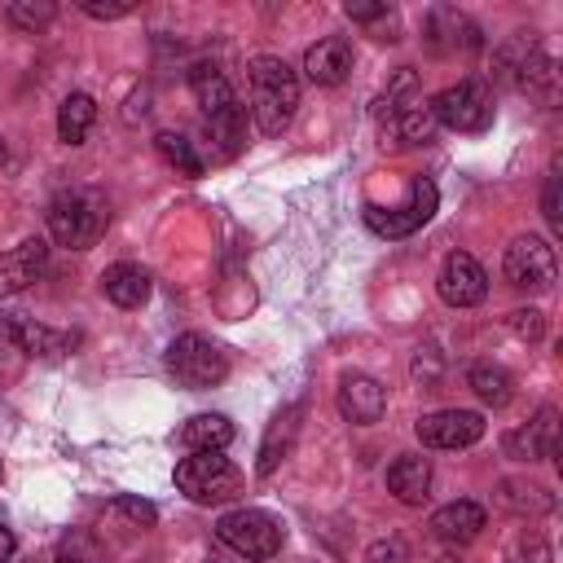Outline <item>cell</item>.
Instances as JSON below:
<instances>
[{
	"mask_svg": "<svg viewBox=\"0 0 563 563\" xmlns=\"http://www.w3.org/2000/svg\"><path fill=\"white\" fill-rule=\"evenodd\" d=\"M427 488H431V462L418 457V453H400L391 466H387V493L405 506H422L427 501Z\"/></svg>",
	"mask_w": 563,
	"mask_h": 563,
	"instance_id": "19",
	"label": "cell"
},
{
	"mask_svg": "<svg viewBox=\"0 0 563 563\" xmlns=\"http://www.w3.org/2000/svg\"><path fill=\"white\" fill-rule=\"evenodd\" d=\"M79 9H84L88 18H101V22H110V18H128L136 4H92V0H84Z\"/></svg>",
	"mask_w": 563,
	"mask_h": 563,
	"instance_id": "34",
	"label": "cell"
},
{
	"mask_svg": "<svg viewBox=\"0 0 563 563\" xmlns=\"http://www.w3.org/2000/svg\"><path fill=\"white\" fill-rule=\"evenodd\" d=\"M4 154H9V150H4V141H0V163H4Z\"/></svg>",
	"mask_w": 563,
	"mask_h": 563,
	"instance_id": "37",
	"label": "cell"
},
{
	"mask_svg": "<svg viewBox=\"0 0 563 563\" xmlns=\"http://www.w3.org/2000/svg\"><path fill=\"white\" fill-rule=\"evenodd\" d=\"M4 18H9L13 26H22V31H40V26L53 18V4H48V0H40V4H31V0H13V4L4 9Z\"/></svg>",
	"mask_w": 563,
	"mask_h": 563,
	"instance_id": "29",
	"label": "cell"
},
{
	"mask_svg": "<svg viewBox=\"0 0 563 563\" xmlns=\"http://www.w3.org/2000/svg\"><path fill=\"white\" fill-rule=\"evenodd\" d=\"M506 563H550V545H545L541 537H523V541L506 554Z\"/></svg>",
	"mask_w": 563,
	"mask_h": 563,
	"instance_id": "31",
	"label": "cell"
},
{
	"mask_svg": "<svg viewBox=\"0 0 563 563\" xmlns=\"http://www.w3.org/2000/svg\"><path fill=\"white\" fill-rule=\"evenodd\" d=\"M471 391H475L484 405L501 409V405L515 396V378H510L501 365H475V369H471Z\"/></svg>",
	"mask_w": 563,
	"mask_h": 563,
	"instance_id": "25",
	"label": "cell"
},
{
	"mask_svg": "<svg viewBox=\"0 0 563 563\" xmlns=\"http://www.w3.org/2000/svg\"><path fill=\"white\" fill-rule=\"evenodd\" d=\"M154 145H158V154H163L176 172H185V176H202V158H198V150H194L189 136H180V132H158Z\"/></svg>",
	"mask_w": 563,
	"mask_h": 563,
	"instance_id": "27",
	"label": "cell"
},
{
	"mask_svg": "<svg viewBox=\"0 0 563 563\" xmlns=\"http://www.w3.org/2000/svg\"><path fill=\"white\" fill-rule=\"evenodd\" d=\"M352 62H356L352 40H347V35H325V40L308 44V53H303V75H308L317 88H334V84H343V79L352 75Z\"/></svg>",
	"mask_w": 563,
	"mask_h": 563,
	"instance_id": "14",
	"label": "cell"
},
{
	"mask_svg": "<svg viewBox=\"0 0 563 563\" xmlns=\"http://www.w3.org/2000/svg\"><path fill=\"white\" fill-rule=\"evenodd\" d=\"M189 92H194L198 110L207 114V123L238 106V97H233V88H229L224 70H220V66H211V62H198V66L189 70Z\"/></svg>",
	"mask_w": 563,
	"mask_h": 563,
	"instance_id": "18",
	"label": "cell"
},
{
	"mask_svg": "<svg viewBox=\"0 0 563 563\" xmlns=\"http://www.w3.org/2000/svg\"><path fill=\"white\" fill-rule=\"evenodd\" d=\"M484 523H488V515H484V506L479 501H449V506H440L435 515H431V537L435 541H444V545H466V541H475L479 532H484Z\"/></svg>",
	"mask_w": 563,
	"mask_h": 563,
	"instance_id": "17",
	"label": "cell"
},
{
	"mask_svg": "<svg viewBox=\"0 0 563 563\" xmlns=\"http://www.w3.org/2000/svg\"><path fill=\"white\" fill-rule=\"evenodd\" d=\"M435 290H440V299H444L449 308H475V303L488 295V277H484V268H479L475 255L449 251V255H444V268H440V277H435Z\"/></svg>",
	"mask_w": 563,
	"mask_h": 563,
	"instance_id": "12",
	"label": "cell"
},
{
	"mask_svg": "<svg viewBox=\"0 0 563 563\" xmlns=\"http://www.w3.org/2000/svg\"><path fill=\"white\" fill-rule=\"evenodd\" d=\"M48 268V242L44 238H26L18 246H9L0 255V299L26 290L31 282H40V273Z\"/></svg>",
	"mask_w": 563,
	"mask_h": 563,
	"instance_id": "15",
	"label": "cell"
},
{
	"mask_svg": "<svg viewBox=\"0 0 563 563\" xmlns=\"http://www.w3.org/2000/svg\"><path fill=\"white\" fill-rule=\"evenodd\" d=\"M493 79L515 88V92H528L537 97L541 106H554L559 101V70H554V57L528 35V31H515L497 53H493Z\"/></svg>",
	"mask_w": 563,
	"mask_h": 563,
	"instance_id": "2",
	"label": "cell"
},
{
	"mask_svg": "<svg viewBox=\"0 0 563 563\" xmlns=\"http://www.w3.org/2000/svg\"><path fill=\"white\" fill-rule=\"evenodd\" d=\"M0 347L53 361V356H70L79 347V334L75 330H48L31 317H0Z\"/></svg>",
	"mask_w": 563,
	"mask_h": 563,
	"instance_id": "10",
	"label": "cell"
},
{
	"mask_svg": "<svg viewBox=\"0 0 563 563\" xmlns=\"http://www.w3.org/2000/svg\"><path fill=\"white\" fill-rule=\"evenodd\" d=\"M431 114L440 128L453 132H484L493 123V88L479 75H466L457 84H449L440 97H431Z\"/></svg>",
	"mask_w": 563,
	"mask_h": 563,
	"instance_id": "7",
	"label": "cell"
},
{
	"mask_svg": "<svg viewBox=\"0 0 563 563\" xmlns=\"http://www.w3.org/2000/svg\"><path fill=\"white\" fill-rule=\"evenodd\" d=\"M246 101H251V119L260 123L264 136H282L299 110V79L295 70L273 57L260 53L246 62Z\"/></svg>",
	"mask_w": 563,
	"mask_h": 563,
	"instance_id": "1",
	"label": "cell"
},
{
	"mask_svg": "<svg viewBox=\"0 0 563 563\" xmlns=\"http://www.w3.org/2000/svg\"><path fill=\"white\" fill-rule=\"evenodd\" d=\"M176 440H180L189 453H207V449L224 453V449L233 444V422H229L224 413H194V418L176 431Z\"/></svg>",
	"mask_w": 563,
	"mask_h": 563,
	"instance_id": "21",
	"label": "cell"
},
{
	"mask_svg": "<svg viewBox=\"0 0 563 563\" xmlns=\"http://www.w3.org/2000/svg\"><path fill=\"white\" fill-rule=\"evenodd\" d=\"M92 119H97V101L88 92H70L57 106V141L62 145H84V136L92 132Z\"/></svg>",
	"mask_w": 563,
	"mask_h": 563,
	"instance_id": "22",
	"label": "cell"
},
{
	"mask_svg": "<svg viewBox=\"0 0 563 563\" xmlns=\"http://www.w3.org/2000/svg\"><path fill=\"white\" fill-rule=\"evenodd\" d=\"M176 488L198 506H220V501L242 493V471L216 449L189 453V457L176 462Z\"/></svg>",
	"mask_w": 563,
	"mask_h": 563,
	"instance_id": "3",
	"label": "cell"
},
{
	"mask_svg": "<svg viewBox=\"0 0 563 563\" xmlns=\"http://www.w3.org/2000/svg\"><path fill=\"white\" fill-rule=\"evenodd\" d=\"M334 400H339V413H343L347 422H356V427L378 422L383 409H387V391H383V383L369 378V374H343Z\"/></svg>",
	"mask_w": 563,
	"mask_h": 563,
	"instance_id": "16",
	"label": "cell"
},
{
	"mask_svg": "<svg viewBox=\"0 0 563 563\" xmlns=\"http://www.w3.org/2000/svg\"><path fill=\"white\" fill-rule=\"evenodd\" d=\"M106 229V207L84 194V189H66L48 202V233L57 246L66 251H88Z\"/></svg>",
	"mask_w": 563,
	"mask_h": 563,
	"instance_id": "5",
	"label": "cell"
},
{
	"mask_svg": "<svg viewBox=\"0 0 563 563\" xmlns=\"http://www.w3.org/2000/svg\"><path fill=\"white\" fill-rule=\"evenodd\" d=\"M106 519H110L114 528H123V532H145V528H154L158 510H154L150 501H141V497H114V501L106 506Z\"/></svg>",
	"mask_w": 563,
	"mask_h": 563,
	"instance_id": "26",
	"label": "cell"
},
{
	"mask_svg": "<svg viewBox=\"0 0 563 563\" xmlns=\"http://www.w3.org/2000/svg\"><path fill=\"white\" fill-rule=\"evenodd\" d=\"M167 369L180 387L189 391H207L216 383H224L229 374V356L220 343H211L207 334H176L167 343Z\"/></svg>",
	"mask_w": 563,
	"mask_h": 563,
	"instance_id": "6",
	"label": "cell"
},
{
	"mask_svg": "<svg viewBox=\"0 0 563 563\" xmlns=\"http://www.w3.org/2000/svg\"><path fill=\"white\" fill-rule=\"evenodd\" d=\"M391 9L387 4H347V18L352 22H374V18H387Z\"/></svg>",
	"mask_w": 563,
	"mask_h": 563,
	"instance_id": "35",
	"label": "cell"
},
{
	"mask_svg": "<svg viewBox=\"0 0 563 563\" xmlns=\"http://www.w3.org/2000/svg\"><path fill=\"white\" fill-rule=\"evenodd\" d=\"M435 207H440V189L427 180V176H418L413 185H409V198L400 202V207H365V224L378 233V238H409V233H418L431 216H435Z\"/></svg>",
	"mask_w": 563,
	"mask_h": 563,
	"instance_id": "8",
	"label": "cell"
},
{
	"mask_svg": "<svg viewBox=\"0 0 563 563\" xmlns=\"http://www.w3.org/2000/svg\"><path fill=\"white\" fill-rule=\"evenodd\" d=\"M541 211H545V220H550V229L559 233V229H563V216H559V176H554V172L545 176V194H541Z\"/></svg>",
	"mask_w": 563,
	"mask_h": 563,
	"instance_id": "33",
	"label": "cell"
},
{
	"mask_svg": "<svg viewBox=\"0 0 563 563\" xmlns=\"http://www.w3.org/2000/svg\"><path fill=\"white\" fill-rule=\"evenodd\" d=\"M506 457H519V462H541V457H554L559 453V409L554 405H541L537 418L519 431H510L506 440Z\"/></svg>",
	"mask_w": 563,
	"mask_h": 563,
	"instance_id": "13",
	"label": "cell"
},
{
	"mask_svg": "<svg viewBox=\"0 0 563 563\" xmlns=\"http://www.w3.org/2000/svg\"><path fill=\"white\" fill-rule=\"evenodd\" d=\"M18 554V537H13V528L0 519V563H9Z\"/></svg>",
	"mask_w": 563,
	"mask_h": 563,
	"instance_id": "36",
	"label": "cell"
},
{
	"mask_svg": "<svg viewBox=\"0 0 563 563\" xmlns=\"http://www.w3.org/2000/svg\"><path fill=\"white\" fill-rule=\"evenodd\" d=\"M0 479H4V466H0Z\"/></svg>",
	"mask_w": 563,
	"mask_h": 563,
	"instance_id": "38",
	"label": "cell"
},
{
	"mask_svg": "<svg viewBox=\"0 0 563 563\" xmlns=\"http://www.w3.org/2000/svg\"><path fill=\"white\" fill-rule=\"evenodd\" d=\"M53 563H106V554H101V545H97L92 532H66L57 541Z\"/></svg>",
	"mask_w": 563,
	"mask_h": 563,
	"instance_id": "28",
	"label": "cell"
},
{
	"mask_svg": "<svg viewBox=\"0 0 563 563\" xmlns=\"http://www.w3.org/2000/svg\"><path fill=\"white\" fill-rule=\"evenodd\" d=\"M510 330H515L519 339H541L545 321H541V312H537V308H519V312H510Z\"/></svg>",
	"mask_w": 563,
	"mask_h": 563,
	"instance_id": "32",
	"label": "cell"
},
{
	"mask_svg": "<svg viewBox=\"0 0 563 563\" xmlns=\"http://www.w3.org/2000/svg\"><path fill=\"white\" fill-rule=\"evenodd\" d=\"M150 273L141 268V264H110L106 273H101V295L110 299V303H119V308H141L145 299H150Z\"/></svg>",
	"mask_w": 563,
	"mask_h": 563,
	"instance_id": "20",
	"label": "cell"
},
{
	"mask_svg": "<svg viewBox=\"0 0 563 563\" xmlns=\"http://www.w3.org/2000/svg\"><path fill=\"white\" fill-rule=\"evenodd\" d=\"M365 563H409V545L400 537H387V541H374L365 550Z\"/></svg>",
	"mask_w": 563,
	"mask_h": 563,
	"instance_id": "30",
	"label": "cell"
},
{
	"mask_svg": "<svg viewBox=\"0 0 563 563\" xmlns=\"http://www.w3.org/2000/svg\"><path fill=\"white\" fill-rule=\"evenodd\" d=\"M422 449H471L484 435V413L475 409H435L413 422Z\"/></svg>",
	"mask_w": 563,
	"mask_h": 563,
	"instance_id": "11",
	"label": "cell"
},
{
	"mask_svg": "<svg viewBox=\"0 0 563 563\" xmlns=\"http://www.w3.org/2000/svg\"><path fill=\"white\" fill-rule=\"evenodd\" d=\"M435 114H431V101H422V97H413V101H405L400 110H396V119H391V132L405 141V145H422V141H431L435 136Z\"/></svg>",
	"mask_w": 563,
	"mask_h": 563,
	"instance_id": "24",
	"label": "cell"
},
{
	"mask_svg": "<svg viewBox=\"0 0 563 563\" xmlns=\"http://www.w3.org/2000/svg\"><path fill=\"white\" fill-rule=\"evenodd\" d=\"M501 268H506V282L515 290H550L554 286V273H559L554 246L545 238H532V233H523V238H515L506 246Z\"/></svg>",
	"mask_w": 563,
	"mask_h": 563,
	"instance_id": "9",
	"label": "cell"
},
{
	"mask_svg": "<svg viewBox=\"0 0 563 563\" xmlns=\"http://www.w3.org/2000/svg\"><path fill=\"white\" fill-rule=\"evenodd\" d=\"M299 409L290 405V409H282L277 418H273V427H268V435H264V444H260V462H255V471L260 475H273L277 471V462L290 453V444H295V431H299Z\"/></svg>",
	"mask_w": 563,
	"mask_h": 563,
	"instance_id": "23",
	"label": "cell"
},
{
	"mask_svg": "<svg viewBox=\"0 0 563 563\" xmlns=\"http://www.w3.org/2000/svg\"><path fill=\"white\" fill-rule=\"evenodd\" d=\"M216 537H220V541H224L233 554L264 563V559H273V554L282 550V541H286V528H282V519H277V515H268V510H255V506H238V510L220 515V523H216Z\"/></svg>",
	"mask_w": 563,
	"mask_h": 563,
	"instance_id": "4",
	"label": "cell"
}]
</instances>
